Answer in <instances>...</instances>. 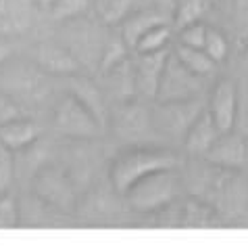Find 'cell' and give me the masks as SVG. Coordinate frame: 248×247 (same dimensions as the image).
Segmentation results:
<instances>
[{
    "label": "cell",
    "mask_w": 248,
    "mask_h": 247,
    "mask_svg": "<svg viewBox=\"0 0 248 247\" xmlns=\"http://www.w3.org/2000/svg\"><path fill=\"white\" fill-rule=\"evenodd\" d=\"M169 168H180V159L173 151L158 147H129L115 155L108 168V178L115 193L123 197L142 178Z\"/></svg>",
    "instance_id": "1"
},
{
    "label": "cell",
    "mask_w": 248,
    "mask_h": 247,
    "mask_svg": "<svg viewBox=\"0 0 248 247\" xmlns=\"http://www.w3.org/2000/svg\"><path fill=\"white\" fill-rule=\"evenodd\" d=\"M182 189V178L177 168L169 170H158V172L148 174L136 182L132 189L127 191L125 197L129 208L140 214H161L169 205H173L180 197Z\"/></svg>",
    "instance_id": "2"
},
{
    "label": "cell",
    "mask_w": 248,
    "mask_h": 247,
    "mask_svg": "<svg viewBox=\"0 0 248 247\" xmlns=\"http://www.w3.org/2000/svg\"><path fill=\"white\" fill-rule=\"evenodd\" d=\"M0 90L17 103H38L50 90V75L36 63H13L0 73Z\"/></svg>",
    "instance_id": "3"
},
{
    "label": "cell",
    "mask_w": 248,
    "mask_h": 247,
    "mask_svg": "<svg viewBox=\"0 0 248 247\" xmlns=\"http://www.w3.org/2000/svg\"><path fill=\"white\" fill-rule=\"evenodd\" d=\"M52 126L59 134L81 141L96 139L102 132V124L96 120V115L71 92L65 99H61V103L54 107Z\"/></svg>",
    "instance_id": "4"
},
{
    "label": "cell",
    "mask_w": 248,
    "mask_h": 247,
    "mask_svg": "<svg viewBox=\"0 0 248 247\" xmlns=\"http://www.w3.org/2000/svg\"><path fill=\"white\" fill-rule=\"evenodd\" d=\"M202 80L201 75L192 73L175 53L171 51L167 57V63L163 67V75L158 82L156 90V101L167 103V101H188V99H198L202 92Z\"/></svg>",
    "instance_id": "5"
},
{
    "label": "cell",
    "mask_w": 248,
    "mask_h": 247,
    "mask_svg": "<svg viewBox=\"0 0 248 247\" xmlns=\"http://www.w3.org/2000/svg\"><path fill=\"white\" fill-rule=\"evenodd\" d=\"M33 191L46 205L57 210H71L75 205V189L61 168L48 166L33 178Z\"/></svg>",
    "instance_id": "6"
},
{
    "label": "cell",
    "mask_w": 248,
    "mask_h": 247,
    "mask_svg": "<svg viewBox=\"0 0 248 247\" xmlns=\"http://www.w3.org/2000/svg\"><path fill=\"white\" fill-rule=\"evenodd\" d=\"M198 99H188V101H167L161 103L153 113V122L156 124L163 132L173 134V136H186L192 122L196 120V115L202 111Z\"/></svg>",
    "instance_id": "7"
},
{
    "label": "cell",
    "mask_w": 248,
    "mask_h": 247,
    "mask_svg": "<svg viewBox=\"0 0 248 247\" xmlns=\"http://www.w3.org/2000/svg\"><path fill=\"white\" fill-rule=\"evenodd\" d=\"M204 159L209 166L240 172L242 168H246V136L238 130L221 132L209 149V153L204 155Z\"/></svg>",
    "instance_id": "8"
},
{
    "label": "cell",
    "mask_w": 248,
    "mask_h": 247,
    "mask_svg": "<svg viewBox=\"0 0 248 247\" xmlns=\"http://www.w3.org/2000/svg\"><path fill=\"white\" fill-rule=\"evenodd\" d=\"M206 111L211 113L213 122L219 126L221 132L236 130L238 118V84L233 80H219L209 94Z\"/></svg>",
    "instance_id": "9"
},
{
    "label": "cell",
    "mask_w": 248,
    "mask_h": 247,
    "mask_svg": "<svg viewBox=\"0 0 248 247\" xmlns=\"http://www.w3.org/2000/svg\"><path fill=\"white\" fill-rule=\"evenodd\" d=\"M33 63L48 75H78L81 70V61L75 57L71 49L61 44H38L33 49Z\"/></svg>",
    "instance_id": "10"
},
{
    "label": "cell",
    "mask_w": 248,
    "mask_h": 247,
    "mask_svg": "<svg viewBox=\"0 0 248 247\" xmlns=\"http://www.w3.org/2000/svg\"><path fill=\"white\" fill-rule=\"evenodd\" d=\"M167 57H169V51L138 54V61L134 63L138 94L148 97V99H156L158 82H161L163 67H165V63H167Z\"/></svg>",
    "instance_id": "11"
},
{
    "label": "cell",
    "mask_w": 248,
    "mask_h": 247,
    "mask_svg": "<svg viewBox=\"0 0 248 247\" xmlns=\"http://www.w3.org/2000/svg\"><path fill=\"white\" fill-rule=\"evenodd\" d=\"M221 130L215 122H213L211 113L206 111V107L196 115V120L192 122V126L188 128V132L184 136V147L190 155L194 157H204L209 153V149L213 147V142L219 139Z\"/></svg>",
    "instance_id": "12"
},
{
    "label": "cell",
    "mask_w": 248,
    "mask_h": 247,
    "mask_svg": "<svg viewBox=\"0 0 248 247\" xmlns=\"http://www.w3.org/2000/svg\"><path fill=\"white\" fill-rule=\"evenodd\" d=\"M31 0H0V38L19 36L33 21Z\"/></svg>",
    "instance_id": "13"
},
{
    "label": "cell",
    "mask_w": 248,
    "mask_h": 247,
    "mask_svg": "<svg viewBox=\"0 0 248 247\" xmlns=\"http://www.w3.org/2000/svg\"><path fill=\"white\" fill-rule=\"evenodd\" d=\"M40 139V126L30 118H13L0 124V142L13 151H23Z\"/></svg>",
    "instance_id": "14"
},
{
    "label": "cell",
    "mask_w": 248,
    "mask_h": 247,
    "mask_svg": "<svg viewBox=\"0 0 248 247\" xmlns=\"http://www.w3.org/2000/svg\"><path fill=\"white\" fill-rule=\"evenodd\" d=\"M217 210L211 203L201 201V199H188L177 208L175 222L180 226H190V229H206V226L217 224Z\"/></svg>",
    "instance_id": "15"
},
{
    "label": "cell",
    "mask_w": 248,
    "mask_h": 247,
    "mask_svg": "<svg viewBox=\"0 0 248 247\" xmlns=\"http://www.w3.org/2000/svg\"><path fill=\"white\" fill-rule=\"evenodd\" d=\"M71 94L84 103V105L96 115V120L105 126V122H107V101H105V94L100 92V88L96 86L92 80L81 78V75H71Z\"/></svg>",
    "instance_id": "16"
},
{
    "label": "cell",
    "mask_w": 248,
    "mask_h": 247,
    "mask_svg": "<svg viewBox=\"0 0 248 247\" xmlns=\"http://www.w3.org/2000/svg\"><path fill=\"white\" fill-rule=\"evenodd\" d=\"M105 78H107V86L111 88V92L117 99L127 101V99H132L134 94H138V90H136V70H134V63L129 59H125L123 63L113 67V70H108L105 73Z\"/></svg>",
    "instance_id": "17"
},
{
    "label": "cell",
    "mask_w": 248,
    "mask_h": 247,
    "mask_svg": "<svg viewBox=\"0 0 248 247\" xmlns=\"http://www.w3.org/2000/svg\"><path fill=\"white\" fill-rule=\"evenodd\" d=\"M163 21H165V17L161 15V13H156V11H138V13H132V15L123 21L121 36L127 42L129 49L134 51L138 38H140L146 30H150L153 25L163 23Z\"/></svg>",
    "instance_id": "18"
},
{
    "label": "cell",
    "mask_w": 248,
    "mask_h": 247,
    "mask_svg": "<svg viewBox=\"0 0 248 247\" xmlns=\"http://www.w3.org/2000/svg\"><path fill=\"white\" fill-rule=\"evenodd\" d=\"M173 53H175V57L180 59L192 73L201 75V78H209V75L215 73L217 63L204 53V49H194V46L177 44Z\"/></svg>",
    "instance_id": "19"
},
{
    "label": "cell",
    "mask_w": 248,
    "mask_h": 247,
    "mask_svg": "<svg viewBox=\"0 0 248 247\" xmlns=\"http://www.w3.org/2000/svg\"><path fill=\"white\" fill-rule=\"evenodd\" d=\"M169 40H171V27L167 25V21L156 23L138 38V42L134 46V53L136 54H148V53L167 51Z\"/></svg>",
    "instance_id": "20"
},
{
    "label": "cell",
    "mask_w": 248,
    "mask_h": 247,
    "mask_svg": "<svg viewBox=\"0 0 248 247\" xmlns=\"http://www.w3.org/2000/svg\"><path fill=\"white\" fill-rule=\"evenodd\" d=\"M148 122H153V115L146 113L136 103H127V107L119 113V128L125 136H136L142 130L148 128Z\"/></svg>",
    "instance_id": "21"
},
{
    "label": "cell",
    "mask_w": 248,
    "mask_h": 247,
    "mask_svg": "<svg viewBox=\"0 0 248 247\" xmlns=\"http://www.w3.org/2000/svg\"><path fill=\"white\" fill-rule=\"evenodd\" d=\"M129 51L132 49L127 46V42L123 40V36L108 40V42L105 44V49H102V53H100V70H102V73H107L108 70H113V67L123 63V61L127 59Z\"/></svg>",
    "instance_id": "22"
},
{
    "label": "cell",
    "mask_w": 248,
    "mask_h": 247,
    "mask_svg": "<svg viewBox=\"0 0 248 247\" xmlns=\"http://www.w3.org/2000/svg\"><path fill=\"white\" fill-rule=\"evenodd\" d=\"M90 9V0H54L50 15L57 21H75Z\"/></svg>",
    "instance_id": "23"
},
{
    "label": "cell",
    "mask_w": 248,
    "mask_h": 247,
    "mask_svg": "<svg viewBox=\"0 0 248 247\" xmlns=\"http://www.w3.org/2000/svg\"><path fill=\"white\" fill-rule=\"evenodd\" d=\"M136 0H100V17L107 23H119L132 15Z\"/></svg>",
    "instance_id": "24"
},
{
    "label": "cell",
    "mask_w": 248,
    "mask_h": 247,
    "mask_svg": "<svg viewBox=\"0 0 248 247\" xmlns=\"http://www.w3.org/2000/svg\"><path fill=\"white\" fill-rule=\"evenodd\" d=\"M202 49L219 65V63H223V61L227 59L230 44H227V38L223 36V32H219L217 27H209V30H206V38H204Z\"/></svg>",
    "instance_id": "25"
},
{
    "label": "cell",
    "mask_w": 248,
    "mask_h": 247,
    "mask_svg": "<svg viewBox=\"0 0 248 247\" xmlns=\"http://www.w3.org/2000/svg\"><path fill=\"white\" fill-rule=\"evenodd\" d=\"M206 30H209V25H204L201 19H198V21L182 25L180 27V44L194 46V49H202L204 38H206Z\"/></svg>",
    "instance_id": "26"
},
{
    "label": "cell",
    "mask_w": 248,
    "mask_h": 247,
    "mask_svg": "<svg viewBox=\"0 0 248 247\" xmlns=\"http://www.w3.org/2000/svg\"><path fill=\"white\" fill-rule=\"evenodd\" d=\"M13 153L15 151L0 142V193L9 189L13 176H15V157H13Z\"/></svg>",
    "instance_id": "27"
},
{
    "label": "cell",
    "mask_w": 248,
    "mask_h": 247,
    "mask_svg": "<svg viewBox=\"0 0 248 247\" xmlns=\"http://www.w3.org/2000/svg\"><path fill=\"white\" fill-rule=\"evenodd\" d=\"M206 9V0H182L180 2V11H177V25H186V23H192V21H198L201 15Z\"/></svg>",
    "instance_id": "28"
},
{
    "label": "cell",
    "mask_w": 248,
    "mask_h": 247,
    "mask_svg": "<svg viewBox=\"0 0 248 247\" xmlns=\"http://www.w3.org/2000/svg\"><path fill=\"white\" fill-rule=\"evenodd\" d=\"M19 224V205L15 197H0V229H15Z\"/></svg>",
    "instance_id": "29"
},
{
    "label": "cell",
    "mask_w": 248,
    "mask_h": 247,
    "mask_svg": "<svg viewBox=\"0 0 248 247\" xmlns=\"http://www.w3.org/2000/svg\"><path fill=\"white\" fill-rule=\"evenodd\" d=\"M236 126L238 132H242L248 136V90L246 86L240 88L238 86V118H236Z\"/></svg>",
    "instance_id": "30"
},
{
    "label": "cell",
    "mask_w": 248,
    "mask_h": 247,
    "mask_svg": "<svg viewBox=\"0 0 248 247\" xmlns=\"http://www.w3.org/2000/svg\"><path fill=\"white\" fill-rule=\"evenodd\" d=\"M19 115H21V107H19V103L0 90V124L9 122L13 118H19Z\"/></svg>",
    "instance_id": "31"
},
{
    "label": "cell",
    "mask_w": 248,
    "mask_h": 247,
    "mask_svg": "<svg viewBox=\"0 0 248 247\" xmlns=\"http://www.w3.org/2000/svg\"><path fill=\"white\" fill-rule=\"evenodd\" d=\"M33 4L38 6V9H46V11H50L52 9V4H54V0H31Z\"/></svg>",
    "instance_id": "32"
},
{
    "label": "cell",
    "mask_w": 248,
    "mask_h": 247,
    "mask_svg": "<svg viewBox=\"0 0 248 247\" xmlns=\"http://www.w3.org/2000/svg\"><path fill=\"white\" fill-rule=\"evenodd\" d=\"M246 166H248V136H246Z\"/></svg>",
    "instance_id": "33"
}]
</instances>
